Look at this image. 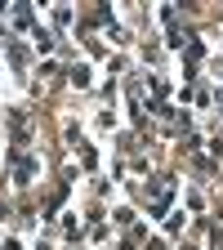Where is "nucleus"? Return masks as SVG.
Returning a JSON list of instances; mask_svg holds the SVG:
<instances>
[{"label": "nucleus", "mask_w": 223, "mask_h": 250, "mask_svg": "<svg viewBox=\"0 0 223 250\" xmlns=\"http://www.w3.org/2000/svg\"><path fill=\"white\" fill-rule=\"evenodd\" d=\"M9 121H14V134H18V139H27V130H31V121H27L22 112H9Z\"/></svg>", "instance_id": "f257e3e1"}, {"label": "nucleus", "mask_w": 223, "mask_h": 250, "mask_svg": "<svg viewBox=\"0 0 223 250\" xmlns=\"http://www.w3.org/2000/svg\"><path fill=\"white\" fill-rule=\"evenodd\" d=\"M67 76H72V85H81V89H85V85H89V67H72V72H67Z\"/></svg>", "instance_id": "f03ea898"}, {"label": "nucleus", "mask_w": 223, "mask_h": 250, "mask_svg": "<svg viewBox=\"0 0 223 250\" xmlns=\"http://www.w3.org/2000/svg\"><path fill=\"white\" fill-rule=\"evenodd\" d=\"M9 58H14V67H22V62H27V54H22V45H9Z\"/></svg>", "instance_id": "7ed1b4c3"}]
</instances>
